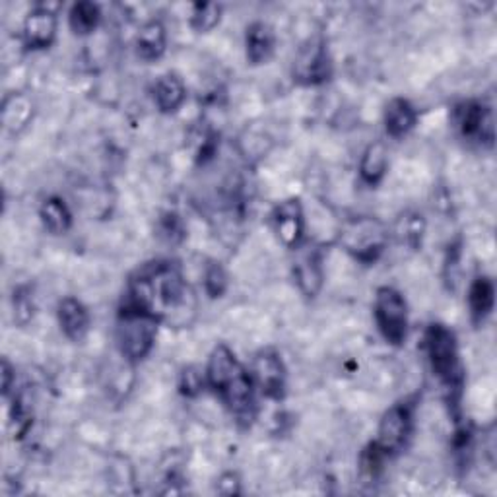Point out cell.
<instances>
[{"label": "cell", "mask_w": 497, "mask_h": 497, "mask_svg": "<svg viewBox=\"0 0 497 497\" xmlns=\"http://www.w3.org/2000/svg\"><path fill=\"white\" fill-rule=\"evenodd\" d=\"M207 383L239 420L255 414V383L245 365L226 344H218L207 365Z\"/></svg>", "instance_id": "2"}, {"label": "cell", "mask_w": 497, "mask_h": 497, "mask_svg": "<svg viewBox=\"0 0 497 497\" xmlns=\"http://www.w3.org/2000/svg\"><path fill=\"white\" fill-rule=\"evenodd\" d=\"M159 236H164L167 241L178 243L185 238V229H183V222L178 214L167 212L162 220H159Z\"/></svg>", "instance_id": "30"}, {"label": "cell", "mask_w": 497, "mask_h": 497, "mask_svg": "<svg viewBox=\"0 0 497 497\" xmlns=\"http://www.w3.org/2000/svg\"><path fill=\"white\" fill-rule=\"evenodd\" d=\"M423 233H426V220L418 212H404L394 224V238L412 251L421 247Z\"/></svg>", "instance_id": "22"}, {"label": "cell", "mask_w": 497, "mask_h": 497, "mask_svg": "<svg viewBox=\"0 0 497 497\" xmlns=\"http://www.w3.org/2000/svg\"><path fill=\"white\" fill-rule=\"evenodd\" d=\"M426 354L431 365V371L441 379L449 389H459L462 375L459 365V346L457 336L445 325H430L423 336Z\"/></svg>", "instance_id": "5"}, {"label": "cell", "mask_w": 497, "mask_h": 497, "mask_svg": "<svg viewBox=\"0 0 497 497\" xmlns=\"http://www.w3.org/2000/svg\"><path fill=\"white\" fill-rule=\"evenodd\" d=\"M39 218L43 228L53 233V236H63L72 226V214L66 202L58 197H51L41 204Z\"/></svg>", "instance_id": "21"}, {"label": "cell", "mask_w": 497, "mask_h": 497, "mask_svg": "<svg viewBox=\"0 0 497 497\" xmlns=\"http://www.w3.org/2000/svg\"><path fill=\"white\" fill-rule=\"evenodd\" d=\"M222 18V6L216 3H197L191 8V27L198 34H208L220 24Z\"/></svg>", "instance_id": "26"}, {"label": "cell", "mask_w": 497, "mask_h": 497, "mask_svg": "<svg viewBox=\"0 0 497 497\" xmlns=\"http://www.w3.org/2000/svg\"><path fill=\"white\" fill-rule=\"evenodd\" d=\"M452 123H455L459 135L466 140L493 142V117L490 107H486L482 101H461L452 109Z\"/></svg>", "instance_id": "8"}, {"label": "cell", "mask_w": 497, "mask_h": 497, "mask_svg": "<svg viewBox=\"0 0 497 497\" xmlns=\"http://www.w3.org/2000/svg\"><path fill=\"white\" fill-rule=\"evenodd\" d=\"M493 303H495L493 282L486 276H478L469 289V307L474 323H482V320H486V317H490V313L493 311Z\"/></svg>", "instance_id": "20"}, {"label": "cell", "mask_w": 497, "mask_h": 497, "mask_svg": "<svg viewBox=\"0 0 497 497\" xmlns=\"http://www.w3.org/2000/svg\"><path fill=\"white\" fill-rule=\"evenodd\" d=\"M248 373L253 377L255 387L265 394L267 399L280 401L284 397L286 365L274 350H262V352L255 354Z\"/></svg>", "instance_id": "10"}, {"label": "cell", "mask_w": 497, "mask_h": 497, "mask_svg": "<svg viewBox=\"0 0 497 497\" xmlns=\"http://www.w3.org/2000/svg\"><path fill=\"white\" fill-rule=\"evenodd\" d=\"M32 423H34L32 406H29L24 394H14V402L10 406V421H8L14 440H22V437L32 430Z\"/></svg>", "instance_id": "25"}, {"label": "cell", "mask_w": 497, "mask_h": 497, "mask_svg": "<svg viewBox=\"0 0 497 497\" xmlns=\"http://www.w3.org/2000/svg\"><path fill=\"white\" fill-rule=\"evenodd\" d=\"M412 433V406L408 402H399L390 406L379 421L377 430V445L381 447L387 455L399 452L404 449L408 437Z\"/></svg>", "instance_id": "9"}, {"label": "cell", "mask_w": 497, "mask_h": 497, "mask_svg": "<svg viewBox=\"0 0 497 497\" xmlns=\"http://www.w3.org/2000/svg\"><path fill=\"white\" fill-rule=\"evenodd\" d=\"M418 121V111L411 104V101L404 97H394L389 101L385 109V128L392 138H401L411 133L416 127Z\"/></svg>", "instance_id": "17"}, {"label": "cell", "mask_w": 497, "mask_h": 497, "mask_svg": "<svg viewBox=\"0 0 497 497\" xmlns=\"http://www.w3.org/2000/svg\"><path fill=\"white\" fill-rule=\"evenodd\" d=\"M373 315L383 339L392 346H402L408 336V305L401 291L390 286L379 288Z\"/></svg>", "instance_id": "6"}, {"label": "cell", "mask_w": 497, "mask_h": 497, "mask_svg": "<svg viewBox=\"0 0 497 497\" xmlns=\"http://www.w3.org/2000/svg\"><path fill=\"white\" fill-rule=\"evenodd\" d=\"M389 166V152L383 142H373L365 148L360 159V175L368 185H377L385 178Z\"/></svg>", "instance_id": "19"}, {"label": "cell", "mask_w": 497, "mask_h": 497, "mask_svg": "<svg viewBox=\"0 0 497 497\" xmlns=\"http://www.w3.org/2000/svg\"><path fill=\"white\" fill-rule=\"evenodd\" d=\"M204 289L210 298H222L228 289V272L220 262H210L204 270Z\"/></svg>", "instance_id": "29"}, {"label": "cell", "mask_w": 497, "mask_h": 497, "mask_svg": "<svg viewBox=\"0 0 497 497\" xmlns=\"http://www.w3.org/2000/svg\"><path fill=\"white\" fill-rule=\"evenodd\" d=\"M0 375H3V394L5 397H8L10 390H12V381H14V370L10 361L5 358L3 360V365H0Z\"/></svg>", "instance_id": "33"}, {"label": "cell", "mask_w": 497, "mask_h": 497, "mask_svg": "<svg viewBox=\"0 0 497 497\" xmlns=\"http://www.w3.org/2000/svg\"><path fill=\"white\" fill-rule=\"evenodd\" d=\"M187 299L188 288L178 262L152 260L130 276L125 303L162 323L185 309Z\"/></svg>", "instance_id": "1"}, {"label": "cell", "mask_w": 497, "mask_h": 497, "mask_svg": "<svg viewBox=\"0 0 497 497\" xmlns=\"http://www.w3.org/2000/svg\"><path fill=\"white\" fill-rule=\"evenodd\" d=\"M32 115H34V106L29 97L18 94L5 101L3 121L10 133H20V130L29 123V119H32Z\"/></svg>", "instance_id": "23"}, {"label": "cell", "mask_w": 497, "mask_h": 497, "mask_svg": "<svg viewBox=\"0 0 497 497\" xmlns=\"http://www.w3.org/2000/svg\"><path fill=\"white\" fill-rule=\"evenodd\" d=\"M274 231L288 248L299 247L303 239V208L298 198L278 204L272 214Z\"/></svg>", "instance_id": "11"}, {"label": "cell", "mask_w": 497, "mask_h": 497, "mask_svg": "<svg viewBox=\"0 0 497 497\" xmlns=\"http://www.w3.org/2000/svg\"><path fill=\"white\" fill-rule=\"evenodd\" d=\"M12 309H14V320L16 325L25 327L29 320L34 319V298L29 294L27 288H16L12 296Z\"/></svg>", "instance_id": "28"}, {"label": "cell", "mask_w": 497, "mask_h": 497, "mask_svg": "<svg viewBox=\"0 0 497 497\" xmlns=\"http://www.w3.org/2000/svg\"><path fill=\"white\" fill-rule=\"evenodd\" d=\"M157 323V319L135 307L127 303L121 307L119 323H117V346L127 361L138 363L152 352Z\"/></svg>", "instance_id": "3"}, {"label": "cell", "mask_w": 497, "mask_h": 497, "mask_svg": "<svg viewBox=\"0 0 497 497\" xmlns=\"http://www.w3.org/2000/svg\"><path fill=\"white\" fill-rule=\"evenodd\" d=\"M56 36V14L51 6H36L24 22V43L29 49H47Z\"/></svg>", "instance_id": "12"}, {"label": "cell", "mask_w": 497, "mask_h": 497, "mask_svg": "<svg viewBox=\"0 0 497 497\" xmlns=\"http://www.w3.org/2000/svg\"><path fill=\"white\" fill-rule=\"evenodd\" d=\"M294 278L305 298H315L319 294L323 288V255L319 248H307L298 257Z\"/></svg>", "instance_id": "13"}, {"label": "cell", "mask_w": 497, "mask_h": 497, "mask_svg": "<svg viewBox=\"0 0 497 497\" xmlns=\"http://www.w3.org/2000/svg\"><path fill=\"white\" fill-rule=\"evenodd\" d=\"M167 46L166 25L159 20H150L140 27L137 36V55L146 63H154L162 58Z\"/></svg>", "instance_id": "16"}, {"label": "cell", "mask_w": 497, "mask_h": 497, "mask_svg": "<svg viewBox=\"0 0 497 497\" xmlns=\"http://www.w3.org/2000/svg\"><path fill=\"white\" fill-rule=\"evenodd\" d=\"M101 20V10L97 5L87 3V0H82V3L72 5L68 12V24L70 29L76 36H90L94 34Z\"/></svg>", "instance_id": "24"}, {"label": "cell", "mask_w": 497, "mask_h": 497, "mask_svg": "<svg viewBox=\"0 0 497 497\" xmlns=\"http://www.w3.org/2000/svg\"><path fill=\"white\" fill-rule=\"evenodd\" d=\"M274 32L265 22H253L245 34V53L251 65L267 63L274 53Z\"/></svg>", "instance_id": "15"}, {"label": "cell", "mask_w": 497, "mask_h": 497, "mask_svg": "<svg viewBox=\"0 0 497 497\" xmlns=\"http://www.w3.org/2000/svg\"><path fill=\"white\" fill-rule=\"evenodd\" d=\"M340 243L356 260L363 265H373L387 248L389 229L377 218H354L342 226Z\"/></svg>", "instance_id": "4"}, {"label": "cell", "mask_w": 497, "mask_h": 497, "mask_svg": "<svg viewBox=\"0 0 497 497\" xmlns=\"http://www.w3.org/2000/svg\"><path fill=\"white\" fill-rule=\"evenodd\" d=\"M291 75L303 86H319L330 80L332 63L323 37H311L303 43L294 58Z\"/></svg>", "instance_id": "7"}, {"label": "cell", "mask_w": 497, "mask_h": 497, "mask_svg": "<svg viewBox=\"0 0 497 497\" xmlns=\"http://www.w3.org/2000/svg\"><path fill=\"white\" fill-rule=\"evenodd\" d=\"M58 325L72 342H82L90 330V313L76 298H65L56 307Z\"/></svg>", "instance_id": "14"}, {"label": "cell", "mask_w": 497, "mask_h": 497, "mask_svg": "<svg viewBox=\"0 0 497 497\" xmlns=\"http://www.w3.org/2000/svg\"><path fill=\"white\" fill-rule=\"evenodd\" d=\"M187 97V87L178 75H164L159 76L154 86V99L156 106L162 113H175Z\"/></svg>", "instance_id": "18"}, {"label": "cell", "mask_w": 497, "mask_h": 497, "mask_svg": "<svg viewBox=\"0 0 497 497\" xmlns=\"http://www.w3.org/2000/svg\"><path fill=\"white\" fill-rule=\"evenodd\" d=\"M204 383H207V373H200L197 368H187L181 373V383L179 389L187 397H197V394L202 390Z\"/></svg>", "instance_id": "31"}, {"label": "cell", "mask_w": 497, "mask_h": 497, "mask_svg": "<svg viewBox=\"0 0 497 497\" xmlns=\"http://www.w3.org/2000/svg\"><path fill=\"white\" fill-rule=\"evenodd\" d=\"M389 455L387 452L379 447L375 441L370 443L368 447H365L361 451V455H360V471L365 478H370V480H375L379 474L383 472V466H385V459Z\"/></svg>", "instance_id": "27"}, {"label": "cell", "mask_w": 497, "mask_h": 497, "mask_svg": "<svg viewBox=\"0 0 497 497\" xmlns=\"http://www.w3.org/2000/svg\"><path fill=\"white\" fill-rule=\"evenodd\" d=\"M218 492L224 493V495H236L241 492L239 488V478L238 474H233V472H228L220 478V482H218Z\"/></svg>", "instance_id": "32"}]
</instances>
